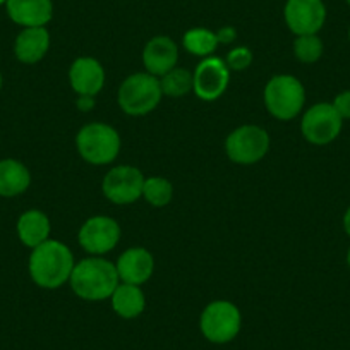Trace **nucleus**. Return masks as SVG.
<instances>
[{
    "mask_svg": "<svg viewBox=\"0 0 350 350\" xmlns=\"http://www.w3.org/2000/svg\"><path fill=\"white\" fill-rule=\"evenodd\" d=\"M306 102L304 86L288 74L275 76L265 88V105L268 112L280 120H291L302 110Z\"/></svg>",
    "mask_w": 350,
    "mask_h": 350,
    "instance_id": "obj_3",
    "label": "nucleus"
},
{
    "mask_svg": "<svg viewBox=\"0 0 350 350\" xmlns=\"http://www.w3.org/2000/svg\"><path fill=\"white\" fill-rule=\"evenodd\" d=\"M18 235L28 247L35 249L49 241L50 220L45 213L38 210H29L21 215L18 221Z\"/></svg>",
    "mask_w": 350,
    "mask_h": 350,
    "instance_id": "obj_19",
    "label": "nucleus"
},
{
    "mask_svg": "<svg viewBox=\"0 0 350 350\" xmlns=\"http://www.w3.org/2000/svg\"><path fill=\"white\" fill-rule=\"evenodd\" d=\"M144 304L146 301H144V294L139 285H117L112 294V308L120 318H137L144 311Z\"/></svg>",
    "mask_w": 350,
    "mask_h": 350,
    "instance_id": "obj_20",
    "label": "nucleus"
},
{
    "mask_svg": "<svg viewBox=\"0 0 350 350\" xmlns=\"http://www.w3.org/2000/svg\"><path fill=\"white\" fill-rule=\"evenodd\" d=\"M70 86L77 95L95 96L102 92L105 84V70L98 60L92 57H81L70 66Z\"/></svg>",
    "mask_w": 350,
    "mask_h": 350,
    "instance_id": "obj_13",
    "label": "nucleus"
},
{
    "mask_svg": "<svg viewBox=\"0 0 350 350\" xmlns=\"http://www.w3.org/2000/svg\"><path fill=\"white\" fill-rule=\"evenodd\" d=\"M160 79L151 74L137 72L127 77L119 90V105L129 116H146L161 100Z\"/></svg>",
    "mask_w": 350,
    "mask_h": 350,
    "instance_id": "obj_4",
    "label": "nucleus"
},
{
    "mask_svg": "<svg viewBox=\"0 0 350 350\" xmlns=\"http://www.w3.org/2000/svg\"><path fill=\"white\" fill-rule=\"evenodd\" d=\"M349 42H350V28H349Z\"/></svg>",
    "mask_w": 350,
    "mask_h": 350,
    "instance_id": "obj_33",
    "label": "nucleus"
},
{
    "mask_svg": "<svg viewBox=\"0 0 350 350\" xmlns=\"http://www.w3.org/2000/svg\"><path fill=\"white\" fill-rule=\"evenodd\" d=\"M50 46V35L45 26L25 28L14 43V53L23 64H36L45 57Z\"/></svg>",
    "mask_w": 350,
    "mask_h": 350,
    "instance_id": "obj_17",
    "label": "nucleus"
},
{
    "mask_svg": "<svg viewBox=\"0 0 350 350\" xmlns=\"http://www.w3.org/2000/svg\"><path fill=\"white\" fill-rule=\"evenodd\" d=\"M77 151L93 165L110 163L120 151V136L107 124H88L77 134Z\"/></svg>",
    "mask_w": 350,
    "mask_h": 350,
    "instance_id": "obj_5",
    "label": "nucleus"
},
{
    "mask_svg": "<svg viewBox=\"0 0 350 350\" xmlns=\"http://www.w3.org/2000/svg\"><path fill=\"white\" fill-rule=\"evenodd\" d=\"M5 2H8V0H0V5H2V4H5Z\"/></svg>",
    "mask_w": 350,
    "mask_h": 350,
    "instance_id": "obj_32",
    "label": "nucleus"
},
{
    "mask_svg": "<svg viewBox=\"0 0 350 350\" xmlns=\"http://www.w3.org/2000/svg\"><path fill=\"white\" fill-rule=\"evenodd\" d=\"M285 21L297 36L316 35L326 21V8L323 0H288Z\"/></svg>",
    "mask_w": 350,
    "mask_h": 350,
    "instance_id": "obj_11",
    "label": "nucleus"
},
{
    "mask_svg": "<svg viewBox=\"0 0 350 350\" xmlns=\"http://www.w3.org/2000/svg\"><path fill=\"white\" fill-rule=\"evenodd\" d=\"M31 183L29 170L18 160H0V196L14 198L25 193Z\"/></svg>",
    "mask_w": 350,
    "mask_h": 350,
    "instance_id": "obj_18",
    "label": "nucleus"
},
{
    "mask_svg": "<svg viewBox=\"0 0 350 350\" xmlns=\"http://www.w3.org/2000/svg\"><path fill=\"white\" fill-rule=\"evenodd\" d=\"M120 239V227L109 217H93L84 221L79 230V244L92 254L112 251Z\"/></svg>",
    "mask_w": 350,
    "mask_h": 350,
    "instance_id": "obj_12",
    "label": "nucleus"
},
{
    "mask_svg": "<svg viewBox=\"0 0 350 350\" xmlns=\"http://www.w3.org/2000/svg\"><path fill=\"white\" fill-rule=\"evenodd\" d=\"M184 46L187 52L200 57H208L215 52L218 46L217 33L204 28H194L184 35Z\"/></svg>",
    "mask_w": 350,
    "mask_h": 350,
    "instance_id": "obj_21",
    "label": "nucleus"
},
{
    "mask_svg": "<svg viewBox=\"0 0 350 350\" xmlns=\"http://www.w3.org/2000/svg\"><path fill=\"white\" fill-rule=\"evenodd\" d=\"M70 287L84 301H103L112 297L119 285L116 265L102 258H88L76 265L70 273Z\"/></svg>",
    "mask_w": 350,
    "mask_h": 350,
    "instance_id": "obj_2",
    "label": "nucleus"
},
{
    "mask_svg": "<svg viewBox=\"0 0 350 350\" xmlns=\"http://www.w3.org/2000/svg\"><path fill=\"white\" fill-rule=\"evenodd\" d=\"M241 329V312L232 302L215 301L201 314V332L210 342L227 343Z\"/></svg>",
    "mask_w": 350,
    "mask_h": 350,
    "instance_id": "obj_6",
    "label": "nucleus"
},
{
    "mask_svg": "<svg viewBox=\"0 0 350 350\" xmlns=\"http://www.w3.org/2000/svg\"><path fill=\"white\" fill-rule=\"evenodd\" d=\"M8 14L23 28H40L52 19V0H8Z\"/></svg>",
    "mask_w": 350,
    "mask_h": 350,
    "instance_id": "obj_14",
    "label": "nucleus"
},
{
    "mask_svg": "<svg viewBox=\"0 0 350 350\" xmlns=\"http://www.w3.org/2000/svg\"><path fill=\"white\" fill-rule=\"evenodd\" d=\"M160 86L163 95L175 96V98L184 96L193 90V74L186 69L174 67V69L161 76Z\"/></svg>",
    "mask_w": 350,
    "mask_h": 350,
    "instance_id": "obj_22",
    "label": "nucleus"
},
{
    "mask_svg": "<svg viewBox=\"0 0 350 350\" xmlns=\"http://www.w3.org/2000/svg\"><path fill=\"white\" fill-rule=\"evenodd\" d=\"M347 262H349V267H350V249H349V254H347Z\"/></svg>",
    "mask_w": 350,
    "mask_h": 350,
    "instance_id": "obj_30",
    "label": "nucleus"
},
{
    "mask_svg": "<svg viewBox=\"0 0 350 350\" xmlns=\"http://www.w3.org/2000/svg\"><path fill=\"white\" fill-rule=\"evenodd\" d=\"M270 148V136L258 126H242L227 137L225 150L235 163L251 165L261 160Z\"/></svg>",
    "mask_w": 350,
    "mask_h": 350,
    "instance_id": "obj_7",
    "label": "nucleus"
},
{
    "mask_svg": "<svg viewBox=\"0 0 350 350\" xmlns=\"http://www.w3.org/2000/svg\"><path fill=\"white\" fill-rule=\"evenodd\" d=\"M333 109L338 112L342 119H350V92H343L333 100Z\"/></svg>",
    "mask_w": 350,
    "mask_h": 350,
    "instance_id": "obj_26",
    "label": "nucleus"
},
{
    "mask_svg": "<svg viewBox=\"0 0 350 350\" xmlns=\"http://www.w3.org/2000/svg\"><path fill=\"white\" fill-rule=\"evenodd\" d=\"M294 53L301 62H316L323 55V42L316 35L297 36L294 42Z\"/></svg>",
    "mask_w": 350,
    "mask_h": 350,
    "instance_id": "obj_24",
    "label": "nucleus"
},
{
    "mask_svg": "<svg viewBox=\"0 0 350 350\" xmlns=\"http://www.w3.org/2000/svg\"><path fill=\"white\" fill-rule=\"evenodd\" d=\"M143 196L153 206H167L174 196V187L163 177H150V179H144Z\"/></svg>",
    "mask_w": 350,
    "mask_h": 350,
    "instance_id": "obj_23",
    "label": "nucleus"
},
{
    "mask_svg": "<svg viewBox=\"0 0 350 350\" xmlns=\"http://www.w3.org/2000/svg\"><path fill=\"white\" fill-rule=\"evenodd\" d=\"M70 249L59 241H46L33 249L29 258V275L42 288H59L70 278L74 270Z\"/></svg>",
    "mask_w": 350,
    "mask_h": 350,
    "instance_id": "obj_1",
    "label": "nucleus"
},
{
    "mask_svg": "<svg viewBox=\"0 0 350 350\" xmlns=\"http://www.w3.org/2000/svg\"><path fill=\"white\" fill-rule=\"evenodd\" d=\"M252 62V53L251 50L245 49V46H239V49H234L227 55V67L232 70H244L251 66Z\"/></svg>",
    "mask_w": 350,
    "mask_h": 350,
    "instance_id": "obj_25",
    "label": "nucleus"
},
{
    "mask_svg": "<svg viewBox=\"0 0 350 350\" xmlns=\"http://www.w3.org/2000/svg\"><path fill=\"white\" fill-rule=\"evenodd\" d=\"M95 107V96H84L81 95L77 98V109L83 110V112H88V110H92Z\"/></svg>",
    "mask_w": 350,
    "mask_h": 350,
    "instance_id": "obj_28",
    "label": "nucleus"
},
{
    "mask_svg": "<svg viewBox=\"0 0 350 350\" xmlns=\"http://www.w3.org/2000/svg\"><path fill=\"white\" fill-rule=\"evenodd\" d=\"M228 81H230V69L227 64L217 57H208L193 74V90L201 100L211 102L224 95Z\"/></svg>",
    "mask_w": 350,
    "mask_h": 350,
    "instance_id": "obj_10",
    "label": "nucleus"
},
{
    "mask_svg": "<svg viewBox=\"0 0 350 350\" xmlns=\"http://www.w3.org/2000/svg\"><path fill=\"white\" fill-rule=\"evenodd\" d=\"M343 227H345V232L350 235V208L345 211V217H343Z\"/></svg>",
    "mask_w": 350,
    "mask_h": 350,
    "instance_id": "obj_29",
    "label": "nucleus"
},
{
    "mask_svg": "<svg viewBox=\"0 0 350 350\" xmlns=\"http://www.w3.org/2000/svg\"><path fill=\"white\" fill-rule=\"evenodd\" d=\"M0 90H2V74H0Z\"/></svg>",
    "mask_w": 350,
    "mask_h": 350,
    "instance_id": "obj_31",
    "label": "nucleus"
},
{
    "mask_svg": "<svg viewBox=\"0 0 350 350\" xmlns=\"http://www.w3.org/2000/svg\"><path fill=\"white\" fill-rule=\"evenodd\" d=\"M343 119L332 103H316L302 117V134L312 144H328L342 131Z\"/></svg>",
    "mask_w": 350,
    "mask_h": 350,
    "instance_id": "obj_8",
    "label": "nucleus"
},
{
    "mask_svg": "<svg viewBox=\"0 0 350 350\" xmlns=\"http://www.w3.org/2000/svg\"><path fill=\"white\" fill-rule=\"evenodd\" d=\"M179 59L177 45L168 36H154L148 42L143 52L144 67L151 76H163L172 70Z\"/></svg>",
    "mask_w": 350,
    "mask_h": 350,
    "instance_id": "obj_16",
    "label": "nucleus"
},
{
    "mask_svg": "<svg viewBox=\"0 0 350 350\" xmlns=\"http://www.w3.org/2000/svg\"><path fill=\"white\" fill-rule=\"evenodd\" d=\"M347 4H349V5H350V0H347Z\"/></svg>",
    "mask_w": 350,
    "mask_h": 350,
    "instance_id": "obj_34",
    "label": "nucleus"
},
{
    "mask_svg": "<svg viewBox=\"0 0 350 350\" xmlns=\"http://www.w3.org/2000/svg\"><path fill=\"white\" fill-rule=\"evenodd\" d=\"M235 36H237V33H235V29L230 28V26H227V28H221L220 31L217 33L218 43H230V42H234Z\"/></svg>",
    "mask_w": 350,
    "mask_h": 350,
    "instance_id": "obj_27",
    "label": "nucleus"
},
{
    "mask_svg": "<svg viewBox=\"0 0 350 350\" xmlns=\"http://www.w3.org/2000/svg\"><path fill=\"white\" fill-rule=\"evenodd\" d=\"M119 278L124 284L141 285L151 277L154 268L153 256L143 247L127 249L116 265Z\"/></svg>",
    "mask_w": 350,
    "mask_h": 350,
    "instance_id": "obj_15",
    "label": "nucleus"
},
{
    "mask_svg": "<svg viewBox=\"0 0 350 350\" xmlns=\"http://www.w3.org/2000/svg\"><path fill=\"white\" fill-rule=\"evenodd\" d=\"M144 177L137 168L120 165L112 168L103 179V194L116 204L134 203L143 196Z\"/></svg>",
    "mask_w": 350,
    "mask_h": 350,
    "instance_id": "obj_9",
    "label": "nucleus"
}]
</instances>
